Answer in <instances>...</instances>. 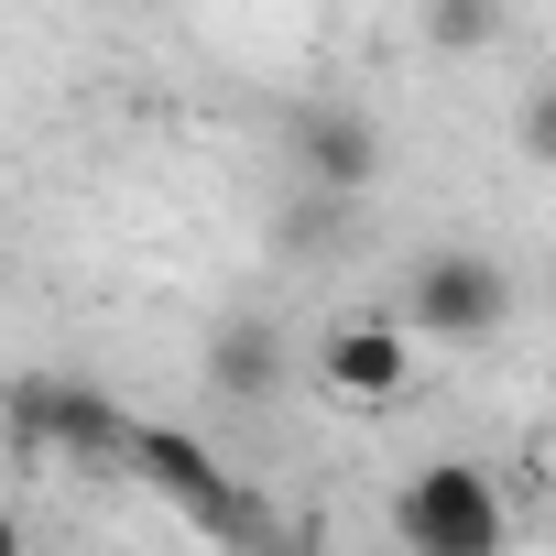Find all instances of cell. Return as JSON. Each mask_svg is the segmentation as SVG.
Returning <instances> with one entry per match:
<instances>
[{
    "mask_svg": "<svg viewBox=\"0 0 556 556\" xmlns=\"http://www.w3.org/2000/svg\"><path fill=\"white\" fill-rule=\"evenodd\" d=\"M393 317L415 328V350H426V339H437V350H480V339L513 328V273H502L491 251H415Z\"/></svg>",
    "mask_w": 556,
    "mask_h": 556,
    "instance_id": "1",
    "label": "cell"
},
{
    "mask_svg": "<svg viewBox=\"0 0 556 556\" xmlns=\"http://www.w3.org/2000/svg\"><path fill=\"white\" fill-rule=\"evenodd\" d=\"M393 534H404L415 556H491V545L513 534V502H502V480H491L480 458H426V469L393 491Z\"/></svg>",
    "mask_w": 556,
    "mask_h": 556,
    "instance_id": "2",
    "label": "cell"
},
{
    "mask_svg": "<svg viewBox=\"0 0 556 556\" xmlns=\"http://www.w3.org/2000/svg\"><path fill=\"white\" fill-rule=\"evenodd\" d=\"M317 393L328 404H350V415H382V404H404L415 393V328L404 317H339L328 339H317Z\"/></svg>",
    "mask_w": 556,
    "mask_h": 556,
    "instance_id": "3",
    "label": "cell"
},
{
    "mask_svg": "<svg viewBox=\"0 0 556 556\" xmlns=\"http://www.w3.org/2000/svg\"><path fill=\"white\" fill-rule=\"evenodd\" d=\"M0 415H12V437H23V447H55L66 469H99V458H121V437H131V426H121V404H110L99 382H45V371H23Z\"/></svg>",
    "mask_w": 556,
    "mask_h": 556,
    "instance_id": "4",
    "label": "cell"
},
{
    "mask_svg": "<svg viewBox=\"0 0 556 556\" xmlns=\"http://www.w3.org/2000/svg\"><path fill=\"white\" fill-rule=\"evenodd\" d=\"M121 458L164 491V502H186L197 523H218V534H262V513L218 480V458H207V437H186V426H131L121 437Z\"/></svg>",
    "mask_w": 556,
    "mask_h": 556,
    "instance_id": "5",
    "label": "cell"
},
{
    "mask_svg": "<svg viewBox=\"0 0 556 556\" xmlns=\"http://www.w3.org/2000/svg\"><path fill=\"white\" fill-rule=\"evenodd\" d=\"M285 153H295V175H306L317 197H339V207L382 186V131H371V121H361L350 99H328V110H306V121L285 131Z\"/></svg>",
    "mask_w": 556,
    "mask_h": 556,
    "instance_id": "6",
    "label": "cell"
},
{
    "mask_svg": "<svg viewBox=\"0 0 556 556\" xmlns=\"http://www.w3.org/2000/svg\"><path fill=\"white\" fill-rule=\"evenodd\" d=\"M207 382L240 393V404H273V393H285V339H273L262 317H229V328L207 339Z\"/></svg>",
    "mask_w": 556,
    "mask_h": 556,
    "instance_id": "7",
    "label": "cell"
},
{
    "mask_svg": "<svg viewBox=\"0 0 556 556\" xmlns=\"http://www.w3.org/2000/svg\"><path fill=\"white\" fill-rule=\"evenodd\" d=\"M513 34V0H426V45L437 55H480Z\"/></svg>",
    "mask_w": 556,
    "mask_h": 556,
    "instance_id": "8",
    "label": "cell"
},
{
    "mask_svg": "<svg viewBox=\"0 0 556 556\" xmlns=\"http://www.w3.org/2000/svg\"><path fill=\"white\" fill-rule=\"evenodd\" d=\"M513 153H523V164H545V175H556V77H534V88H523V99H513Z\"/></svg>",
    "mask_w": 556,
    "mask_h": 556,
    "instance_id": "9",
    "label": "cell"
},
{
    "mask_svg": "<svg viewBox=\"0 0 556 556\" xmlns=\"http://www.w3.org/2000/svg\"><path fill=\"white\" fill-rule=\"evenodd\" d=\"M12 545H23V513H0V556H12Z\"/></svg>",
    "mask_w": 556,
    "mask_h": 556,
    "instance_id": "10",
    "label": "cell"
},
{
    "mask_svg": "<svg viewBox=\"0 0 556 556\" xmlns=\"http://www.w3.org/2000/svg\"><path fill=\"white\" fill-rule=\"evenodd\" d=\"M545 469H556V437H545Z\"/></svg>",
    "mask_w": 556,
    "mask_h": 556,
    "instance_id": "11",
    "label": "cell"
},
{
    "mask_svg": "<svg viewBox=\"0 0 556 556\" xmlns=\"http://www.w3.org/2000/svg\"><path fill=\"white\" fill-rule=\"evenodd\" d=\"M0 218H12V207H0Z\"/></svg>",
    "mask_w": 556,
    "mask_h": 556,
    "instance_id": "12",
    "label": "cell"
}]
</instances>
